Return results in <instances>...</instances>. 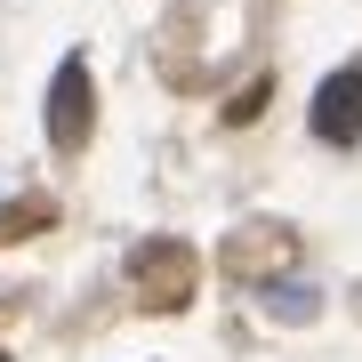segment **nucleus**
Segmentation results:
<instances>
[{
	"instance_id": "f257e3e1",
	"label": "nucleus",
	"mask_w": 362,
	"mask_h": 362,
	"mask_svg": "<svg viewBox=\"0 0 362 362\" xmlns=\"http://www.w3.org/2000/svg\"><path fill=\"white\" fill-rule=\"evenodd\" d=\"M89 129H97V89H89V57H65L57 65V81H49V145H89Z\"/></svg>"
},
{
	"instance_id": "7ed1b4c3",
	"label": "nucleus",
	"mask_w": 362,
	"mask_h": 362,
	"mask_svg": "<svg viewBox=\"0 0 362 362\" xmlns=\"http://www.w3.org/2000/svg\"><path fill=\"white\" fill-rule=\"evenodd\" d=\"M0 362H8V354H0Z\"/></svg>"
},
{
	"instance_id": "f03ea898",
	"label": "nucleus",
	"mask_w": 362,
	"mask_h": 362,
	"mask_svg": "<svg viewBox=\"0 0 362 362\" xmlns=\"http://www.w3.org/2000/svg\"><path fill=\"white\" fill-rule=\"evenodd\" d=\"M314 137L322 145H362V73H330L314 89Z\"/></svg>"
}]
</instances>
